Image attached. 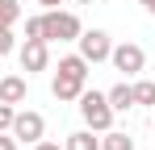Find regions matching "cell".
Wrapping results in <instances>:
<instances>
[{"label": "cell", "instance_id": "obj_1", "mask_svg": "<svg viewBox=\"0 0 155 150\" xmlns=\"http://www.w3.org/2000/svg\"><path fill=\"white\" fill-rule=\"evenodd\" d=\"M80 33H84V25H80L76 13H67V8H46L42 13V38L46 42H76Z\"/></svg>", "mask_w": 155, "mask_h": 150}, {"label": "cell", "instance_id": "obj_2", "mask_svg": "<svg viewBox=\"0 0 155 150\" xmlns=\"http://www.w3.org/2000/svg\"><path fill=\"white\" fill-rule=\"evenodd\" d=\"M80 117H84V125L92 133H105L113 125V108H109L105 92H80Z\"/></svg>", "mask_w": 155, "mask_h": 150}, {"label": "cell", "instance_id": "obj_3", "mask_svg": "<svg viewBox=\"0 0 155 150\" xmlns=\"http://www.w3.org/2000/svg\"><path fill=\"white\" fill-rule=\"evenodd\" d=\"M8 133L17 138V142H38L42 133H46V121H42V113H34V108H21L17 117H13V125H8Z\"/></svg>", "mask_w": 155, "mask_h": 150}, {"label": "cell", "instance_id": "obj_4", "mask_svg": "<svg viewBox=\"0 0 155 150\" xmlns=\"http://www.w3.org/2000/svg\"><path fill=\"white\" fill-rule=\"evenodd\" d=\"M76 42H80V58H88V67H92V63H105L109 50H113V42H109L105 29H84Z\"/></svg>", "mask_w": 155, "mask_h": 150}, {"label": "cell", "instance_id": "obj_5", "mask_svg": "<svg viewBox=\"0 0 155 150\" xmlns=\"http://www.w3.org/2000/svg\"><path fill=\"white\" fill-rule=\"evenodd\" d=\"M109 63H113L122 75H138V71H143V63H147V54H143L138 42H122V46L109 50Z\"/></svg>", "mask_w": 155, "mask_h": 150}, {"label": "cell", "instance_id": "obj_6", "mask_svg": "<svg viewBox=\"0 0 155 150\" xmlns=\"http://www.w3.org/2000/svg\"><path fill=\"white\" fill-rule=\"evenodd\" d=\"M51 67V50L42 38H25V46H21V71L34 75V71H46Z\"/></svg>", "mask_w": 155, "mask_h": 150}, {"label": "cell", "instance_id": "obj_7", "mask_svg": "<svg viewBox=\"0 0 155 150\" xmlns=\"http://www.w3.org/2000/svg\"><path fill=\"white\" fill-rule=\"evenodd\" d=\"M84 83L88 79H80V75H54V83H51V92H54V100H80V92H84Z\"/></svg>", "mask_w": 155, "mask_h": 150}, {"label": "cell", "instance_id": "obj_8", "mask_svg": "<svg viewBox=\"0 0 155 150\" xmlns=\"http://www.w3.org/2000/svg\"><path fill=\"white\" fill-rule=\"evenodd\" d=\"M25 100V75H4L0 79V104H21Z\"/></svg>", "mask_w": 155, "mask_h": 150}, {"label": "cell", "instance_id": "obj_9", "mask_svg": "<svg viewBox=\"0 0 155 150\" xmlns=\"http://www.w3.org/2000/svg\"><path fill=\"white\" fill-rule=\"evenodd\" d=\"M105 100H109L113 113H126V108H134V88H130V83H113V88L105 92Z\"/></svg>", "mask_w": 155, "mask_h": 150}, {"label": "cell", "instance_id": "obj_10", "mask_svg": "<svg viewBox=\"0 0 155 150\" xmlns=\"http://www.w3.org/2000/svg\"><path fill=\"white\" fill-rule=\"evenodd\" d=\"M63 150H101V138H92V129H76V133H67Z\"/></svg>", "mask_w": 155, "mask_h": 150}, {"label": "cell", "instance_id": "obj_11", "mask_svg": "<svg viewBox=\"0 0 155 150\" xmlns=\"http://www.w3.org/2000/svg\"><path fill=\"white\" fill-rule=\"evenodd\" d=\"M59 71H63V75H80V79H88V58H80V54H63V58H59Z\"/></svg>", "mask_w": 155, "mask_h": 150}, {"label": "cell", "instance_id": "obj_12", "mask_svg": "<svg viewBox=\"0 0 155 150\" xmlns=\"http://www.w3.org/2000/svg\"><path fill=\"white\" fill-rule=\"evenodd\" d=\"M101 150H134V138H126V133H113V129H105Z\"/></svg>", "mask_w": 155, "mask_h": 150}, {"label": "cell", "instance_id": "obj_13", "mask_svg": "<svg viewBox=\"0 0 155 150\" xmlns=\"http://www.w3.org/2000/svg\"><path fill=\"white\" fill-rule=\"evenodd\" d=\"M17 17H21V4L17 0H0V29H13Z\"/></svg>", "mask_w": 155, "mask_h": 150}, {"label": "cell", "instance_id": "obj_14", "mask_svg": "<svg viewBox=\"0 0 155 150\" xmlns=\"http://www.w3.org/2000/svg\"><path fill=\"white\" fill-rule=\"evenodd\" d=\"M130 88H134V104H155V83L151 79H138Z\"/></svg>", "mask_w": 155, "mask_h": 150}, {"label": "cell", "instance_id": "obj_15", "mask_svg": "<svg viewBox=\"0 0 155 150\" xmlns=\"http://www.w3.org/2000/svg\"><path fill=\"white\" fill-rule=\"evenodd\" d=\"M13 117H17V104H0V133H8Z\"/></svg>", "mask_w": 155, "mask_h": 150}, {"label": "cell", "instance_id": "obj_16", "mask_svg": "<svg viewBox=\"0 0 155 150\" xmlns=\"http://www.w3.org/2000/svg\"><path fill=\"white\" fill-rule=\"evenodd\" d=\"M13 46H17L13 29H0V58H4V54H13Z\"/></svg>", "mask_w": 155, "mask_h": 150}, {"label": "cell", "instance_id": "obj_17", "mask_svg": "<svg viewBox=\"0 0 155 150\" xmlns=\"http://www.w3.org/2000/svg\"><path fill=\"white\" fill-rule=\"evenodd\" d=\"M25 38H42V17H29L25 21ZM46 42V38H42Z\"/></svg>", "mask_w": 155, "mask_h": 150}, {"label": "cell", "instance_id": "obj_18", "mask_svg": "<svg viewBox=\"0 0 155 150\" xmlns=\"http://www.w3.org/2000/svg\"><path fill=\"white\" fill-rule=\"evenodd\" d=\"M0 150H17V138L13 133H0Z\"/></svg>", "mask_w": 155, "mask_h": 150}, {"label": "cell", "instance_id": "obj_19", "mask_svg": "<svg viewBox=\"0 0 155 150\" xmlns=\"http://www.w3.org/2000/svg\"><path fill=\"white\" fill-rule=\"evenodd\" d=\"M34 150H63V146H59V142H42V138H38V142H34Z\"/></svg>", "mask_w": 155, "mask_h": 150}, {"label": "cell", "instance_id": "obj_20", "mask_svg": "<svg viewBox=\"0 0 155 150\" xmlns=\"http://www.w3.org/2000/svg\"><path fill=\"white\" fill-rule=\"evenodd\" d=\"M38 4H46V8H59V4H63V0H38Z\"/></svg>", "mask_w": 155, "mask_h": 150}, {"label": "cell", "instance_id": "obj_21", "mask_svg": "<svg viewBox=\"0 0 155 150\" xmlns=\"http://www.w3.org/2000/svg\"><path fill=\"white\" fill-rule=\"evenodd\" d=\"M76 4H97V0H76Z\"/></svg>", "mask_w": 155, "mask_h": 150}, {"label": "cell", "instance_id": "obj_22", "mask_svg": "<svg viewBox=\"0 0 155 150\" xmlns=\"http://www.w3.org/2000/svg\"><path fill=\"white\" fill-rule=\"evenodd\" d=\"M147 13H155V0H151V4H147Z\"/></svg>", "mask_w": 155, "mask_h": 150}, {"label": "cell", "instance_id": "obj_23", "mask_svg": "<svg viewBox=\"0 0 155 150\" xmlns=\"http://www.w3.org/2000/svg\"><path fill=\"white\" fill-rule=\"evenodd\" d=\"M138 4H151V0H138Z\"/></svg>", "mask_w": 155, "mask_h": 150}]
</instances>
